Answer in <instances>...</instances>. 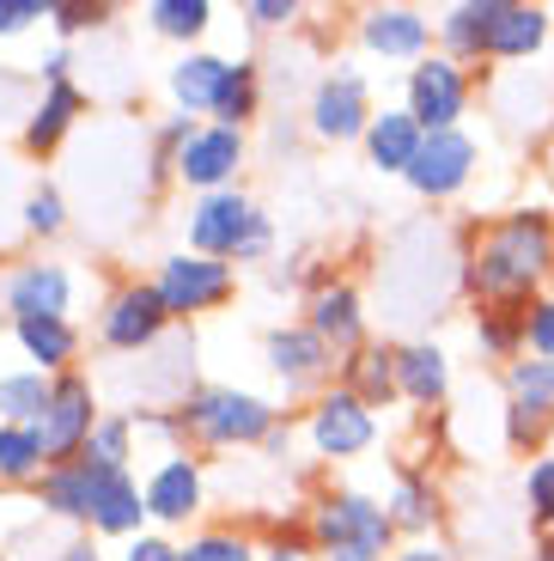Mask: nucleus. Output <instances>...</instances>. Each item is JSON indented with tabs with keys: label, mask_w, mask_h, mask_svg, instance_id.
Segmentation results:
<instances>
[{
	"label": "nucleus",
	"mask_w": 554,
	"mask_h": 561,
	"mask_svg": "<svg viewBox=\"0 0 554 561\" xmlns=\"http://www.w3.org/2000/svg\"><path fill=\"white\" fill-rule=\"evenodd\" d=\"M554 280V214L512 208L482 220L463 244V294L475 306H530Z\"/></svg>",
	"instance_id": "1"
},
{
	"label": "nucleus",
	"mask_w": 554,
	"mask_h": 561,
	"mask_svg": "<svg viewBox=\"0 0 554 561\" xmlns=\"http://www.w3.org/2000/svg\"><path fill=\"white\" fill-rule=\"evenodd\" d=\"M311 556L323 561H390L396 556V525L390 506L366 489H323L305 513Z\"/></svg>",
	"instance_id": "2"
},
{
	"label": "nucleus",
	"mask_w": 554,
	"mask_h": 561,
	"mask_svg": "<svg viewBox=\"0 0 554 561\" xmlns=\"http://www.w3.org/2000/svg\"><path fill=\"white\" fill-rule=\"evenodd\" d=\"M177 434L201 451H238V446H263L280 427V409L256 391H238V385H195L177 409Z\"/></svg>",
	"instance_id": "3"
},
{
	"label": "nucleus",
	"mask_w": 554,
	"mask_h": 561,
	"mask_svg": "<svg viewBox=\"0 0 554 561\" xmlns=\"http://www.w3.org/2000/svg\"><path fill=\"white\" fill-rule=\"evenodd\" d=\"M189 251L220 256V263H268L275 251V226L244 190H213L189 202Z\"/></svg>",
	"instance_id": "4"
},
{
	"label": "nucleus",
	"mask_w": 554,
	"mask_h": 561,
	"mask_svg": "<svg viewBox=\"0 0 554 561\" xmlns=\"http://www.w3.org/2000/svg\"><path fill=\"white\" fill-rule=\"evenodd\" d=\"M165 330H171V311H165V299H159L153 275L147 280L128 275V280H116L111 294H104L97 342H104L111 354H153L159 342H165Z\"/></svg>",
	"instance_id": "5"
},
{
	"label": "nucleus",
	"mask_w": 554,
	"mask_h": 561,
	"mask_svg": "<svg viewBox=\"0 0 554 561\" xmlns=\"http://www.w3.org/2000/svg\"><path fill=\"white\" fill-rule=\"evenodd\" d=\"M153 287L165 299L171 323H189V318H208V311L232 306L238 294V268L220 263V256H195V251H171L165 263L153 268Z\"/></svg>",
	"instance_id": "6"
},
{
	"label": "nucleus",
	"mask_w": 554,
	"mask_h": 561,
	"mask_svg": "<svg viewBox=\"0 0 554 561\" xmlns=\"http://www.w3.org/2000/svg\"><path fill=\"white\" fill-rule=\"evenodd\" d=\"M305 439L323 463H347V458H366L378 446V409L360 403L347 385H323L311 397V415H305Z\"/></svg>",
	"instance_id": "7"
},
{
	"label": "nucleus",
	"mask_w": 554,
	"mask_h": 561,
	"mask_svg": "<svg viewBox=\"0 0 554 561\" xmlns=\"http://www.w3.org/2000/svg\"><path fill=\"white\" fill-rule=\"evenodd\" d=\"M470 99H475V73L458 68L451 56H439V49L402 73V104H408V116H415L427 135H439V128H463Z\"/></svg>",
	"instance_id": "8"
},
{
	"label": "nucleus",
	"mask_w": 554,
	"mask_h": 561,
	"mask_svg": "<svg viewBox=\"0 0 554 561\" xmlns=\"http://www.w3.org/2000/svg\"><path fill=\"white\" fill-rule=\"evenodd\" d=\"M97 415H104V409H97L92 379H85L80 366H73V373H61L56 391H49V409H43V421H37L43 451H49V470H56V463L85 458V439H92Z\"/></svg>",
	"instance_id": "9"
},
{
	"label": "nucleus",
	"mask_w": 554,
	"mask_h": 561,
	"mask_svg": "<svg viewBox=\"0 0 554 561\" xmlns=\"http://www.w3.org/2000/svg\"><path fill=\"white\" fill-rule=\"evenodd\" d=\"M305 323L330 342L335 354H342V360L372 342V336H366V299H360V287L342 280L335 268H311V280H305Z\"/></svg>",
	"instance_id": "10"
},
{
	"label": "nucleus",
	"mask_w": 554,
	"mask_h": 561,
	"mask_svg": "<svg viewBox=\"0 0 554 561\" xmlns=\"http://www.w3.org/2000/svg\"><path fill=\"white\" fill-rule=\"evenodd\" d=\"M475 159H482L475 135H463V128H439V135L420 140V153H415V165L402 171V183H408L420 202H451L458 190H470Z\"/></svg>",
	"instance_id": "11"
},
{
	"label": "nucleus",
	"mask_w": 554,
	"mask_h": 561,
	"mask_svg": "<svg viewBox=\"0 0 554 561\" xmlns=\"http://www.w3.org/2000/svg\"><path fill=\"white\" fill-rule=\"evenodd\" d=\"M311 135L330 140V147H342V140H366V128H372V85H366V73L354 68H335L318 80V92H311Z\"/></svg>",
	"instance_id": "12"
},
{
	"label": "nucleus",
	"mask_w": 554,
	"mask_h": 561,
	"mask_svg": "<svg viewBox=\"0 0 554 561\" xmlns=\"http://www.w3.org/2000/svg\"><path fill=\"white\" fill-rule=\"evenodd\" d=\"M140 494H147V519L153 525H189L201 506H208V477H201V458L195 451H165V458L140 477Z\"/></svg>",
	"instance_id": "13"
},
{
	"label": "nucleus",
	"mask_w": 554,
	"mask_h": 561,
	"mask_svg": "<svg viewBox=\"0 0 554 561\" xmlns=\"http://www.w3.org/2000/svg\"><path fill=\"white\" fill-rule=\"evenodd\" d=\"M244 153H250L244 128L201 123V128L189 135V147L177 153V183H183V190H195V196H213V190H238Z\"/></svg>",
	"instance_id": "14"
},
{
	"label": "nucleus",
	"mask_w": 554,
	"mask_h": 561,
	"mask_svg": "<svg viewBox=\"0 0 554 561\" xmlns=\"http://www.w3.org/2000/svg\"><path fill=\"white\" fill-rule=\"evenodd\" d=\"M263 360H268V373H275L287 391H318L335 366H342V354H335L330 342H323L318 330L299 318V323H280V330H268V336H263Z\"/></svg>",
	"instance_id": "15"
},
{
	"label": "nucleus",
	"mask_w": 554,
	"mask_h": 561,
	"mask_svg": "<svg viewBox=\"0 0 554 561\" xmlns=\"http://www.w3.org/2000/svg\"><path fill=\"white\" fill-rule=\"evenodd\" d=\"M384 506H390L396 537H415V543H427V531L445 525V489H439V477H432L427 463H396Z\"/></svg>",
	"instance_id": "16"
},
{
	"label": "nucleus",
	"mask_w": 554,
	"mask_h": 561,
	"mask_svg": "<svg viewBox=\"0 0 554 561\" xmlns=\"http://www.w3.org/2000/svg\"><path fill=\"white\" fill-rule=\"evenodd\" d=\"M0 306H7V323L19 318H68L73 306V275L61 263H19L0 287Z\"/></svg>",
	"instance_id": "17"
},
{
	"label": "nucleus",
	"mask_w": 554,
	"mask_h": 561,
	"mask_svg": "<svg viewBox=\"0 0 554 561\" xmlns=\"http://www.w3.org/2000/svg\"><path fill=\"white\" fill-rule=\"evenodd\" d=\"M360 43L384 61H427L432 56V19L420 7H366Z\"/></svg>",
	"instance_id": "18"
},
{
	"label": "nucleus",
	"mask_w": 554,
	"mask_h": 561,
	"mask_svg": "<svg viewBox=\"0 0 554 561\" xmlns=\"http://www.w3.org/2000/svg\"><path fill=\"white\" fill-rule=\"evenodd\" d=\"M85 116V92L73 80H61V85H43L37 99H31V116H25V128H19V147H25L31 159H49L61 147V140L73 135V123Z\"/></svg>",
	"instance_id": "19"
},
{
	"label": "nucleus",
	"mask_w": 554,
	"mask_h": 561,
	"mask_svg": "<svg viewBox=\"0 0 554 561\" xmlns=\"http://www.w3.org/2000/svg\"><path fill=\"white\" fill-rule=\"evenodd\" d=\"M147 531V494H140L135 470H111L97 463V501H92V537H140Z\"/></svg>",
	"instance_id": "20"
},
{
	"label": "nucleus",
	"mask_w": 554,
	"mask_h": 561,
	"mask_svg": "<svg viewBox=\"0 0 554 561\" xmlns=\"http://www.w3.org/2000/svg\"><path fill=\"white\" fill-rule=\"evenodd\" d=\"M499 7H506V0H458V7H445L439 13V56H451L458 68L482 73Z\"/></svg>",
	"instance_id": "21"
},
{
	"label": "nucleus",
	"mask_w": 554,
	"mask_h": 561,
	"mask_svg": "<svg viewBox=\"0 0 554 561\" xmlns=\"http://www.w3.org/2000/svg\"><path fill=\"white\" fill-rule=\"evenodd\" d=\"M226 68H232V61H226V56H213V49H183V56L171 61V73H165L177 116H195V123L208 116V123H213V104H220Z\"/></svg>",
	"instance_id": "22"
},
{
	"label": "nucleus",
	"mask_w": 554,
	"mask_h": 561,
	"mask_svg": "<svg viewBox=\"0 0 554 561\" xmlns=\"http://www.w3.org/2000/svg\"><path fill=\"white\" fill-rule=\"evenodd\" d=\"M396 391H402V403H415V409H445V397H451V354L439 342H402Z\"/></svg>",
	"instance_id": "23"
},
{
	"label": "nucleus",
	"mask_w": 554,
	"mask_h": 561,
	"mask_svg": "<svg viewBox=\"0 0 554 561\" xmlns=\"http://www.w3.org/2000/svg\"><path fill=\"white\" fill-rule=\"evenodd\" d=\"M92 501H97V463L92 458H73V463L43 470V482H37V506H43V513H56V519L92 531Z\"/></svg>",
	"instance_id": "24"
},
{
	"label": "nucleus",
	"mask_w": 554,
	"mask_h": 561,
	"mask_svg": "<svg viewBox=\"0 0 554 561\" xmlns=\"http://www.w3.org/2000/svg\"><path fill=\"white\" fill-rule=\"evenodd\" d=\"M420 140H427V128L408 116V104H384V111L372 116V128H366V159H372V171H384V178H402V171L415 165Z\"/></svg>",
	"instance_id": "25"
},
{
	"label": "nucleus",
	"mask_w": 554,
	"mask_h": 561,
	"mask_svg": "<svg viewBox=\"0 0 554 561\" xmlns=\"http://www.w3.org/2000/svg\"><path fill=\"white\" fill-rule=\"evenodd\" d=\"M13 342L37 373H49V379L73 373V360H80V330H73V318H19Z\"/></svg>",
	"instance_id": "26"
},
{
	"label": "nucleus",
	"mask_w": 554,
	"mask_h": 561,
	"mask_svg": "<svg viewBox=\"0 0 554 561\" xmlns=\"http://www.w3.org/2000/svg\"><path fill=\"white\" fill-rule=\"evenodd\" d=\"M549 31L554 19L542 13V7H530V0H506L494 19V37H487V61H530L549 49Z\"/></svg>",
	"instance_id": "27"
},
{
	"label": "nucleus",
	"mask_w": 554,
	"mask_h": 561,
	"mask_svg": "<svg viewBox=\"0 0 554 561\" xmlns=\"http://www.w3.org/2000/svg\"><path fill=\"white\" fill-rule=\"evenodd\" d=\"M342 385L354 397H360V403H372V409H390L396 403V342H366V348H354L342 360Z\"/></svg>",
	"instance_id": "28"
},
{
	"label": "nucleus",
	"mask_w": 554,
	"mask_h": 561,
	"mask_svg": "<svg viewBox=\"0 0 554 561\" xmlns=\"http://www.w3.org/2000/svg\"><path fill=\"white\" fill-rule=\"evenodd\" d=\"M530 342V306H475V354L494 360L499 373L512 360H524Z\"/></svg>",
	"instance_id": "29"
},
{
	"label": "nucleus",
	"mask_w": 554,
	"mask_h": 561,
	"mask_svg": "<svg viewBox=\"0 0 554 561\" xmlns=\"http://www.w3.org/2000/svg\"><path fill=\"white\" fill-rule=\"evenodd\" d=\"M43 470H49V451L43 434L31 421H0V482L7 489H37Z\"/></svg>",
	"instance_id": "30"
},
{
	"label": "nucleus",
	"mask_w": 554,
	"mask_h": 561,
	"mask_svg": "<svg viewBox=\"0 0 554 561\" xmlns=\"http://www.w3.org/2000/svg\"><path fill=\"white\" fill-rule=\"evenodd\" d=\"M256 111H263V73H256V61H250V56H238L232 68H226L213 123H220V128H250V123H256Z\"/></svg>",
	"instance_id": "31"
},
{
	"label": "nucleus",
	"mask_w": 554,
	"mask_h": 561,
	"mask_svg": "<svg viewBox=\"0 0 554 561\" xmlns=\"http://www.w3.org/2000/svg\"><path fill=\"white\" fill-rule=\"evenodd\" d=\"M147 31L165 43H201L213 25V0H147Z\"/></svg>",
	"instance_id": "32"
},
{
	"label": "nucleus",
	"mask_w": 554,
	"mask_h": 561,
	"mask_svg": "<svg viewBox=\"0 0 554 561\" xmlns=\"http://www.w3.org/2000/svg\"><path fill=\"white\" fill-rule=\"evenodd\" d=\"M49 391H56V379L37 373V366L0 373V421H31V427H37L43 409H49Z\"/></svg>",
	"instance_id": "33"
},
{
	"label": "nucleus",
	"mask_w": 554,
	"mask_h": 561,
	"mask_svg": "<svg viewBox=\"0 0 554 561\" xmlns=\"http://www.w3.org/2000/svg\"><path fill=\"white\" fill-rule=\"evenodd\" d=\"M499 434H506V446L512 451H530V458H542V451H554V409H530V403H499Z\"/></svg>",
	"instance_id": "34"
},
{
	"label": "nucleus",
	"mask_w": 554,
	"mask_h": 561,
	"mask_svg": "<svg viewBox=\"0 0 554 561\" xmlns=\"http://www.w3.org/2000/svg\"><path fill=\"white\" fill-rule=\"evenodd\" d=\"M135 415L128 409H104L92 427V439H85V458L92 463H111V470H128V458H135Z\"/></svg>",
	"instance_id": "35"
},
{
	"label": "nucleus",
	"mask_w": 554,
	"mask_h": 561,
	"mask_svg": "<svg viewBox=\"0 0 554 561\" xmlns=\"http://www.w3.org/2000/svg\"><path fill=\"white\" fill-rule=\"evenodd\" d=\"M183 561H263V549H256L250 531H238V525H201L183 543Z\"/></svg>",
	"instance_id": "36"
},
{
	"label": "nucleus",
	"mask_w": 554,
	"mask_h": 561,
	"mask_svg": "<svg viewBox=\"0 0 554 561\" xmlns=\"http://www.w3.org/2000/svg\"><path fill=\"white\" fill-rule=\"evenodd\" d=\"M499 385H506V397H512V403L554 409V360H536V354H524V360H512L506 373H499Z\"/></svg>",
	"instance_id": "37"
},
{
	"label": "nucleus",
	"mask_w": 554,
	"mask_h": 561,
	"mask_svg": "<svg viewBox=\"0 0 554 561\" xmlns=\"http://www.w3.org/2000/svg\"><path fill=\"white\" fill-rule=\"evenodd\" d=\"M524 513H530V525H536L542 537L554 531V451L530 458V470H524Z\"/></svg>",
	"instance_id": "38"
},
{
	"label": "nucleus",
	"mask_w": 554,
	"mask_h": 561,
	"mask_svg": "<svg viewBox=\"0 0 554 561\" xmlns=\"http://www.w3.org/2000/svg\"><path fill=\"white\" fill-rule=\"evenodd\" d=\"M25 232L31 239H61L68 232V196H61L56 183H37L25 196Z\"/></svg>",
	"instance_id": "39"
},
{
	"label": "nucleus",
	"mask_w": 554,
	"mask_h": 561,
	"mask_svg": "<svg viewBox=\"0 0 554 561\" xmlns=\"http://www.w3.org/2000/svg\"><path fill=\"white\" fill-rule=\"evenodd\" d=\"M104 19H111L104 0H56V7H49V31H56L61 43H73L80 31H97Z\"/></svg>",
	"instance_id": "40"
},
{
	"label": "nucleus",
	"mask_w": 554,
	"mask_h": 561,
	"mask_svg": "<svg viewBox=\"0 0 554 561\" xmlns=\"http://www.w3.org/2000/svg\"><path fill=\"white\" fill-rule=\"evenodd\" d=\"M56 0H0V37H25V31L49 25Z\"/></svg>",
	"instance_id": "41"
},
{
	"label": "nucleus",
	"mask_w": 554,
	"mask_h": 561,
	"mask_svg": "<svg viewBox=\"0 0 554 561\" xmlns=\"http://www.w3.org/2000/svg\"><path fill=\"white\" fill-rule=\"evenodd\" d=\"M524 354L554 360V287L542 299H530V342H524Z\"/></svg>",
	"instance_id": "42"
},
{
	"label": "nucleus",
	"mask_w": 554,
	"mask_h": 561,
	"mask_svg": "<svg viewBox=\"0 0 554 561\" xmlns=\"http://www.w3.org/2000/svg\"><path fill=\"white\" fill-rule=\"evenodd\" d=\"M123 561H183V543H171L165 531H140V537H128Z\"/></svg>",
	"instance_id": "43"
},
{
	"label": "nucleus",
	"mask_w": 554,
	"mask_h": 561,
	"mask_svg": "<svg viewBox=\"0 0 554 561\" xmlns=\"http://www.w3.org/2000/svg\"><path fill=\"white\" fill-rule=\"evenodd\" d=\"M244 19L256 31H280V25L299 19V0H244Z\"/></svg>",
	"instance_id": "44"
},
{
	"label": "nucleus",
	"mask_w": 554,
	"mask_h": 561,
	"mask_svg": "<svg viewBox=\"0 0 554 561\" xmlns=\"http://www.w3.org/2000/svg\"><path fill=\"white\" fill-rule=\"evenodd\" d=\"M73 56H68V43H56V49H49V56L37 61V85H61V80H73Z\"/></svg>",
	"instance_id": "45"
},
{
	"label": "nucleus",
	"mask_w": 554,
	"mask_h": 561,
	"mask_svg": "<svg viewBox=\"0 0 554 561\" xmlns=\"http://www.w3.org/2000/svg\"><path fill=\"white\" fill-rule=\"evenodd\" d=\"M305 549H311V537H305V531H280L275 543L263 549V561H305Z\"/></svg>",
	"instance_id": "46"
},
{
	"label": "nucleus",
	"mask_w": 554,
	"mask_h": 561,
	"mask_svg": "<svg viewBox=\"0 0 554 561\" xmlns=\"http://www.w3.org/2000/svg\"><path fill=\"white\" fill-rule=\"evenodd\" d=\"M390 561H458V556H451L445 543H432V537H427V543H402Z\"/></svg>",
	"instance_id": "47"
},
{
	"label": "nucleus",
	"mask_w": 554,
	"mask_h": 561,
	"mask_svg": "<svg viewBox=\"0 0 554 561\" xmlns=\"http://www.w3.org/2000/svg\"><path fill=\"white\" fill-rule=\"evenodd\" d=\"M49 561H104V556H97V543H92V537H73V543H61Z\"/></svg>",
	"instance_id": "48"
},
{
	"label": "nucleus",
	"mask_w": 554,
	"mask_h": 561,
	"mask_svg": "<svg viewBox=\"0 0 554 561\" xmlns=\"http://www.w3.org/2000/svg\"><path fill=\"white\" fill-rule=\"evenodd\" d=\"M263 451H268V458H287V451H292V421H280L275 434L263 439Z\"/></svg>",
	"instance_id": "49"
},
{
	"label": "nucleus",
	"mask_w": 554,
	"mask_h": 561,
	"mask_svg": "<svg viewBox=\"0 0 554 561\" xmlns=\"http://www.w3.org/2000/svg\"><path fill=\"white\" fill-rule=\"evenodd\" d=\"M530 561H554V556H549V549H542V543H536V549H530Z\"/></svg>",
	"instance_id": "50"
},
{
	"label": "nucleus",
	"mask_w": 554,
	"mask_h": 561,
	"mask_svg": "<svg viewBox=\"0 0 554 561\" xmlns=\"http://www.w3.org/2000/svg\"><path fill=\"white\" fill-rule=\"evenodd\" d=\"M536 543H542V549H549V556H554V531H549V537H536Z\"/></svg>",
	"instance_id": "51"
},
{
	"label": "nucleus",
	"mask_w": 554,
	"mask_h": 561,
	"mask_svg": "<svg viewBox=\"0 0 554 561\" xmlns=\"http://www.w3.org/2000/svg\"><path fill=\"white\" fill-rule=\"evenodd\" d=\"M0 561H7V556H0Z\"/></svg>",
	"instance_id": "52"
}]
</instances>
